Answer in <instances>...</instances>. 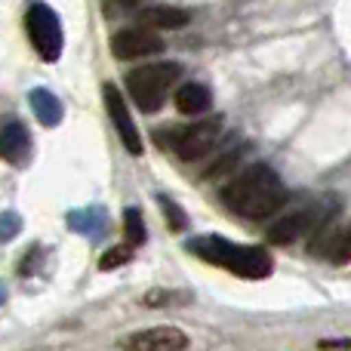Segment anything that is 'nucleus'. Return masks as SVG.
Wrapping results in <instances>:
<instances>
[{"label": "nucleus", "mask_w": 351, "mask_h": 351, "mask_svg": "<svg viewBox=\"0 0 351 351\" xmlns=\"http://www.w3.org/2000/svg\"><path fill=\"white\" fill-rule=\"evenodd\" d=\"M222 200L243 219H265L287 204V188L268 164H250L222 188Z\"/></svg>", "instance_id": "1"}, {"label": "nucleus", "mask_w": 351, "mask_h": 351, "mask_svg": "<svg viewBox=\"0 0 351 351\" xmlns=\"http://www.w3.org/2000/svg\"><path fill=\"white\" fill-rule=\"evenodd\" d=\"M194 256H200L210 265H219L225 271L237 274V278L247 280H262L271 274V256L262 247H247V243H231L225 237H197L191 241Z\"/></svg>", "instance_id": "2"}, {"label": "nucleus", "mask_w": 351, "mask_h": 351, "mask_svg": "<svg viewBox=\"0 0 351 351\" xmlns=\"http://www.w3.org/2000/svg\"><path fill=\"white\" fill-rule=\"evenodd\" d=\"M182 77V65L176 62H152V65H139L136 71L127 74V90L130 99L136 102V108L154 114L164 108V99L170 93V86Z\"/></svg>", "instance_id": "3"}, {"label": "nucleus", "mask_w": 351, "mask_h": 351, "mask_svg": "<svg viewBox=\"0 0 351 351\" xmlns=\"http://www.w3.org/2000/svg\"><path fill=\"white\" fill-rule=\"evenodd\" d=\"M25 28H28L31 47L37 49L43 62H59L62 47H65V37H62V22L47 3H31L25 12Z\"/></svg>", "instance_id": "4"}, {"label": "nucleus", "mask_w": 351, "mask_h": 351, "mask_svg": "<svg viewBox=\"0 0 351 351\" xmlns=\"http://www.w3.org/2000/svg\"><path fill=\"white\" fill-rule=\"evenodd\" d=\"M225 136V121L222 117H204V121L191 123L185 130H176L173 148L182 160H200L222 142Z\"/></svg>", "instance_id": "5"}, {"label": "nucleus", "mask_w": 351, "mask_h": 351, "mask_svg": "<svg viewBox=\"0 0 351 351\" xmlns=\"http://www.w3.org/2000/svg\"><path fill=\"white\" fill-rule=\"evenodd\" d=\"M164 37L154 34V28L148 25H136V28H121L111 37V53L117 59L130 62V59H145V56H158L164 53Z\"/></svg>", "instance_id": "6"}, {"label": "nucleus", "mask_w": 351, "mask_h": 351, "mask_svg": "<svg viewBox=\"0 0 351 351\" xmlns=\"http://www.w3.org/2000/svg\"><path fill=\"white\" fill-rule=\"evenodd\" d=\"M102 96H105V108H108V117H111V123H114L117 136H121L123 148L139 158L142 154V136H139V130H136V121H133V114H130L127 102H123L121 90H117L114 84H105Z\"/></svg>", "instance_id": "7"}, {"label": "nucleus", "mask_w": 351, "mask_h": 351, "mask_svg": "<svg viewBox=\"0 0 351 351\" xmlns=\"http://www.w3.org/2000/svg\"><path fill=\"white\" fill-rule=\"evenodd\" d=\"M321 225H324V219H317L315 210H296V213H290V216H284L280 222L271 225L268 241L271 243H293L302 234H308V231H321Z\"/></svg>", "instance_id": "8"}, {"label": "nucleus", "mask_w": 351, "mask_h": 351, "mask_svg": "<svg viewBox=\"0 0 351 351\" xmlns=\"http://www.w3.org/2000/svg\"><path fill=\"white\" fill-rule=\"evenodd\" d=\"M31 158V133L25 130V123L12 121L0 130V160L12 167H25Z\"/></svg>", "instance_id": "9"}, {"label": "nucleus", "mask_w": 351, "mask_h": 351, "mask_svg": "<svg viewBox=\"0 0 351 351\" xmlns=\"http://www.w3.org/2000/svg\"><path fill=\"white\" fill-rule=\"evenodd\" d=\"M127 348H154V351H179L188 348V336L179 327H152L139 330L127 339Z\"/></svg>", "instance_id": "10"}, {"label": "nucleus", "mask_w": 351, "mask_h": 351, "mask_svg": "<svg viewBox=\"0 0 351 351\" xmlns=\"http://www.w3.org/2000/svg\"><path fill=\"white\" fill-rule=\"evenodd\" d=\"M317 253H321L327 262H333V265H346V262H351V222L346 228L327 231L324 241L317 243Z\"/></svg>", "instance_id": "11"}, {"label": "nucleus", "mask_w": 351, "mask_h": 351, "mask_svg": "<svg viewBox=\"0 0 351 351\" xmlns=\"http://www.w3.org/2000/svg\"><path fill=\"white\" fill-rule=\"evenodd\" d=\"M28 102H31L34 117L43 123V127H59V123H62V102L49 90H43V86L31 90L28 93Z\"/></svg>", "instance_id": "12"}, {"label": "nucleus", "mask_w": 351, "mask_h": 351, "mask_svg": "<svg viewBox=\"0 0 351 351\" xmlns=\"http://www.w3.org/2000/svg\"><path fill=\"white\" fill-rule=\"evenodd\" d=\"M210 102H213V96L204 84H182L176 90V108L182 114H204L210 108Z\"/></svg>", "instance_id": "13"}, {"label": "nucleus", "mask_w": 351, "mask_h": 351, "mask_svg": "<svg viewBox=\"0 0 351 351\" xmlns=\"http://www.w3.org/2000/svg\"><path fill=\"white\" fill-rule=\"evenodd\" d=\"M68 225H71L77 234H86V237H93V241H96V237L105 231L108 219H105L102 206H86V210L71 213V216H68Z\"/></svg>", "instance_id": "14"}, {"label": "nucleus", "mask_w": 351, "mask_h": 351, "mask_svg": "<svg viewBox=\"0 0 351 351\" xmlns=\"http://www.w3.org/2000/svg\"><path fill=\"white\" fill-rule=\"evenodd\" d=\"M142 22L148 28H182V25H188V10H179V6H148V10H142Z\"/></svg>", "instance_id": "15"}, {"label": "nucleus", "mask_w": 351, "mask_h": 351, "mask_svg": "<svg viewBox=\"0 0 351 351\" xmlns=\"http://www.w3.org/2000/svg\"><path fill=\"white\" fill-rule=\"evenodd\" d=\"M123 234H127L130 247H139V243L148 241V234H145V219H142V213L136 210V206H130V210L123 213Z\"/></svg>", "instance_id": "16"}, {"label": "nucleus", "mask_w": 351, "mask_h": 351, "mask_svg": "<svg viewBox=\"0 0 351 351\" xmlns=\"http://www.w3.org/2000/svg\"><path fill=\"white\" fill-rule=\"evenodd\" d=\"M243 152H247V145H241V148H231V152H225L222 158H219L216 164H213L210 170L204 173V179H219V176H222V173H228L231 167H237V160H241V154H243Z\"/></svg>", "instance_id": "17"}, {"label": "nucleus", "mask_w": 351, "mask_h": 351, "mask_svg": "<svg viewBox=\"0 0 351 351\" xmlns=\"http://www.w3.org/2000/svg\"><path fill=\"white\" fill-rule=\"evenodd\" d=\"M133 259V247H111L108 253L102 256V259H99V268H102V271H111V268H121V265H127V262Z\"/></svg>", "instance_id": "18"}, {"label": "nucleus", "mask_w": 351, "mask_h": 351, "mask_svg": "<svg viewBox=\"0 0 351 351\" xmlns=\"http://www.w3.org/2000/svg\"><path fill=\"white\" fill-rule=\"evenodd\" d=\"M19 231H22V216H19V213H3V216H0V243L12 241Z\"/></svg>", "instance_id": "19"}, {"label": "nucleus", "mask_w": 351, "mask_h": 351, "mask_svg": "<svg viewBox=\"0 0 351 351\" xmlns=\"http://www.w3.org/2000/svg\"><path fill=\"white\" fill-rule=\"evenodd\" d=\"M158 200H160V206H164L167 219H170V228H173V231H182V228H185V222H188V219L182 216V210H179V206H176V200H173V197H167V194H160Z\"/></svg>", "instance_id": "20"}, {"label": "nucleus", "mask_w": 351, "mask_h": 351, "mask_svg": "<svg viewBox=\"0 0 351 351\" xmlns=\"http://www.w3.org/2000/svg\"><path fill=\"white\" fill-rule=\"evenodd\" d=\"M142 0H105V6H108V16H117V12H127L133 10V6H139Z\"/></svg>", "instance_id": "21"}, {"label": "nucleus", "mask_w": 351, "mask_h": 351, "mask_svg": "<svg viewBox=\"0 0 351 351\" xmlns=\"http://www.w3.org/2000/svg\"><path fill=\"white\" fill-rule=\"evenodd\" d=\"M321 348H351V339H321Z\"/></svg>", "instance_id": "22"}, {"label": "nucleus", "mask_w": 351, "mask_h": 351, "mask_svg": "<svg viewBox=\"0 0 351 351\" xmlns=\"http://www.w3.org/2000/svg\"><path fill=\"white\" fill-rule=\"evenodd\" d=\"M6 302V290H3V284H0V305Z\"/></svg>", "instance_id": "23"}]
</instances>
